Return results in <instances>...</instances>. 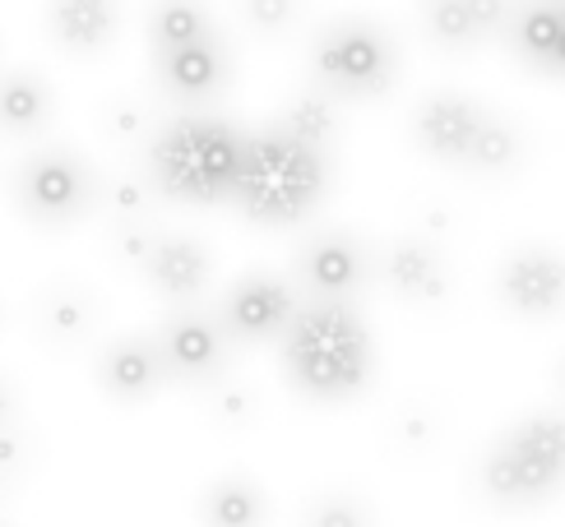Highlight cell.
I'll return each instance as SVG.
<instances>
[{"label":"cell","instance_id":"3","mask_svg":"<svg viewBox=\"0 0 565 527\" xmlns=\"http://www.w3.org/2000/svg\"><path fill=\"white\" fill-rule=\"evenodd\" d=\"M246 135L214 116H181V121L153 130L149 139V176L162 200L172 204H223L232 200L242 176Z\"/></svg>","mask_w":565,"mask_h":527},{"label":"cell","instance_id":"8","mask_svg":"<svg viewBox=\"0 0 565 527\" xmlns=\"http://www.w3.org/2000/svg\"><path fill=\"white\" fill-rule=\"evenodd\" d=\"M297 292L292 282H282L274 273H246L227 287V297L218 305V320L237 343H269L278 333H288L297 320Z\"/></svg>","mask_w":565,"mask_h":527},{"label":"cell","instance_id":"14","mask_svg":"<svg viewBox=\"0 0 565 527\" xmlns=\"http://www.w3.org/2000/svg\"><path fill=\"white\" fill-rule=\"evenodd\" d=\"M121 29V0H46V37L65 56H103Z\"/></svg>","mask_w":565,"mask_h":527},{"label":"cell","instance_id":"17","mask_svg":"<svg viewBox=\"0 0 565 527\" xmlns=\"http://www.w3.org/2000/svg\"><path fill=\"white\" fill-rule=\"evenodd\" d=\"M505 37L514 46V56L533 65L537 75H556V56L565 37V6L561 0H524V6L510 10Z\"/></svg>","mask_w":565,"mask_h":527},{"label":"cell","instance_id":"23","mask_svg":"<svg viewBox=\"0 0 565 527\" xmlns=\"http://www.w3.org/2000/svg\"><path fill=\"white\" fill-rule=\"evenodd\" d=\"M200 514L209 523H223V527H242V523H260L265 518V495L255 491L246 476H223L204 491V505Z\"/></svg>","mask_w":565,"mask_h":527},{"label":"cell","instance_id":"33","mask_svg":"<svg viewBox=\"0 0 565 527\" xmlns=\"http://www.w3.org/2000/svg\"><path fill=\"white\" fill-rule=\"evenodd\" d=\"M10 486H14L10 476H0V509H6V499H10Z\"/></svg>","mask_w":565,"mask_h":527},{"label":"cell","instance_id":"7","mask_svg":"<svg viewBox=\"0 0 565 527\" xmlns=\"http://www.w3.org/2000/svg\"><path fill=\"white\" fill-rule=\"evenodd\" d=\"M158 347H162V362H168V379L177 389H214L218 379L227 375V362H232V333L227 324L204 310H172L168 320L158 329Z\"/></svg>","mask_w":565,"mask_h":527},{"label":"cell","instance_id":"32","mask_svg":"<svg viewBox=\"0 0 565 527\" xmlns=\"http://www.w3.org/2000/svg\"><path fill=\"white\" fill-rule=\"evenodd\" d=\"M311 518H316V523H362L366 514H362L358 505H343V499H339V505H320V509H311Z\"/></svg>","mask_w":565,"mask_h":527},{"label":"cell","instance_id":"4","mask_svg":"<svg viewBox=\"0 0 565 527\" xmlns=\"http://www.w3.org/2000/svg\"><path fill=\"white\" fill-rule=\"evenodd\" d=\"M398 75V46L394 37L371 19H334L324 23L316 46H311V79L316 88L334 93L343 103L381 98L394 88Z\"/></svg>","mask_w":565,"mask_h":527},{"label":"cell","instance_id":"25","mask_svg":"<svg viewBox=\"0 0 565 527\" xmlns=\"http://www.w3.org/2000/svg\"><path fill=\"white\" fill-rule=\"evenodd\" d=\"M520 162V135H514L510 121L487 111V121L473 139V153H468V172H487V176H501Z\"/></svg>","mask_w":565,"mask_h":527},{"label":"cell","instance_id":"19","mask_svg":"<svg viewBox=\"0 0 565 527\" xmlns=\"http://www.w3.org/2000/svg\"><path fill=\"white\" fill-rule=\"evenodd\" d=\"M56 111L52 84L33 69H10L0 75V135H38Z\"/></svg>","mask_w":565,"mask_h":527},{"label":"cell","instance_id":"28","mask_svg":"<svg viewBox=\"0 0 565 527\" xmlns=\"http://www.w3.org/2000/svg\"><path fill=\"white\" fill-rule=\"evenodd\" d=\"M38 459V449H33V435L23 430L19 421L0 430V476H10V482H19V476H29Z\"/></svg>","mask_w":565,"mask_h":527},{"label":"cell","instance_id":"24","mask_svg":"<svg viewBox=\"0 0 565 527\" xmlns=\"http://www.w3.org/2000/svg\"><path fill=\"white\" fill-rule=\"evenodd\" d=\"M153 200H162V195H158V185H153L149 166H145V176H116V181H107L103 195H98V208L111 218V227H126V223H149Z\"/></svg>","mask_w":565,"mask_h":527},{"label":"cell","instance_id":"26","mask_svg":"<svg viewBox=\"0 0 565 527\" xmlns=\"http://www.w3.org/2000/svg\"><path fill=\"white\" fill-rule=\"evenodd\" d=\"M209 417H214L218 426L227 430H242L255 421V394L242 389V385H227V379H218L214 394H209Z\"/></svg>","mask_w":565,"mask_h":527},{"label":"cell","instance_id":"31","mask_svg":"<svg viewBox=\"0 0 565 527\" xmlns=\"http://www.w3.org/2000/svg\"><path fill=\"white\" fill-rule=\"evenodd\" d=\"M19 421V389L10 375H0V430Z\"/></svg>","mask_w":565,"mask_h":527},{"label":"cell","instance_id":"21","mask_svg":"<svg viewBox=\"0 0 565 527\" xmlns=\"http://www.w3.org/2000/svg\"><path fill=\"white\" fill-rule=\"evenodd\" d=\"M204 33H214V19L200 0H153L149 10V46L153 52H172Z\"/></svg>","mask_w":565,"mask_h":527},{"label":"cell","instance_id":"11","mask_svg":"<svg viewBox=\"0 0 565 527\" xmlns=\"http://www.w3.org/2000/svg\"><path fill=\"white\" fill-rule=\"evenodd\" d=\"M482 121H487V111L473 98H463V93H431L413 111V143L445 166H468V153H473Z\"/></svg>","mask_w":565,"mask_h":527},{"label":"cell","instance_id":"15","mask_svg":"<svg viewBox=\"0 0 565 527\" xmlns=\"http://www.w3.org/2000/svg\"><path fill=\"white\" fill-rule=\"evenodd\" d=\"M209 269H214V259H209L204 241H195V236H185V232L158 236L149 259H145L149 287L172 305H191L209 287Z\"/></svg>","mask_w":565,"mask_h":527},{"label":"cell","instance_id":"1","mask_svg":"<svg viewBox=\"0 0 565 527\" xmlns=\"http://www.w3.org/2000/svg\"><path fill=\"white\" fill-rule=\"evenodd\" d=\"M282 366L292 389L316 402H343L366 389L375 352L352 301H311L282 333Z\"/></svg>","mask_w":565,"mask_h":527},{"label":"cell","instance_id":"13","mask_svg":"<svg viewBox=\"0 0 565 527\" xmlns=\"http://www.w3.org/2000/svg\"><path fill=\"white\" fill-rule=\"evenodd\" d=\"M168 379L158 333H130L98 352V389L116 402H149Z\"/></svg>","mask_w":565,"mask_h":527},{"label":"cell","instance_id":"34","mask_svg":"<svg viewBox=\"0 0 565 527\" xmlns=\"http://www.w3.org/2000/svg\"><path fill=\"white\" fill-rule=\"evenodd\" d=\"M561 385H565V366H561Z\"/></svg>","mask_w":565,"mask_h":527},{"label":"cell","instance_id":"27","mask_svg":"<svg viewBox=\"0 0 565 527\" xmlns=\"http://www.w3.org/2000/svg\"><path fill=\"white\" fill-rule=\"evenodd\" d=\"M149 126H153L149 107L135 103V98H116V103H107V111H103V130H107L111 139H121V143L149 135Z\"/></svg>","mask_w":565,"mask_h":527},{"label":"cell","instance_id":"20","mask_svg":"<svg viewBox=\"0 0 565 527\" xmlns=\"http://www.w3.org/2000/svg\"><path fill=\"white\" fill-rule=\"evenodd\" d=\"M422 29H427V37L440 52H455V56L473 52L487 37L468 0H422Z\"/></svg>","mask_w":565,"mask_h":527},{"label":"cell","instance_id":"29","mask_svg":"<svg viewBox=\"0 0 565 527\" xmlns=\"http://www.w3.org/2000/svg\"><path fill=\"white\" fill-rule=\"evenodd\" d=\"M242 14L255 33H282L297 19V0H242Z\"/></svg>","mask_w":565,"mask_h":527},{"label":"cell","instance_id":"2","mask_svg":"<svg viewBox=\"0 0 565 527\" xmlns=\"http://www.w3.org/2000/svg\"><path fill=\"white\" fill-rule=\"evenodd\" d=\"M329 190V149H316L282 126L265 135H246L242 176L232 200L260 227H292L311 218Z\"/></svg>","mask_w":565,"mask_h":527},{"label":"cell","instance_id":"16","mask_svg":"<svg viewBox=\"0 0 565 527\" xmlns=\"http://www.w3.org/2000/svg\"><path fill=\"white\" fill-rule=\"evenodd\" d=\"M33 329L46 347L75 352L93 338V329H98V297H93L84 282L42 287V297L33 301Z\"/></svg>","mask_w":565,"mask_h":527},{"label":"cell","instance_id":"5","mask_svg":"<svg viewBox=\"0 0 565 527\" xmlns=\"http://www.w3.org/2000/svg\"><path fill=\"white\" fill-rule=\"evenodd\" d=\"M565 482V417L537 412L482 459V491L501 505H537Z\"/></svg>","mask_w":565,"mask_h":527},{"label":"cell","instance_id":"9","mask_svg":"<svg viewBox=\"0 0 565 527\" xmlns=\"http://www.w3.org/2000/svg\"><path fill=\"white\" fill-rule=\"evenodd\" d=\"M153 79L172 103H185V107L214 103L232 79L227 42L214 29L185 46H172V52H153Z\"/></svg>","mask_w":565,"mask_h":527},{"label":"cell","instance_id":"22","mask_svg":"<svg viewBox=\"0 0 565 527\" xmlns=\"http://www.w3.org/2000/svg\"><path fill=\"white\" fill-rule=\"evenodd\" d=\"M274 126H282L288 135L306 139V143H316V149H329L339 135V111H334V93H301V98H292L288 107H282V116Z\"/></svg>","mask_w":565,"mask_h":527},{"label":"cell","instance_id":"30","mask_svg":"<svg viewBox=\"0 0 565 527\" xmlns=\"http://www.w3.org/2000/svg\"><path fill=\"white\" fill-rule=\"evenodd\" d=\"M111 241H116V255L145 269V259H149V250H153L158 236H153V227H149V223H126V227H116Z\"/></svg>","mask_w":565,"mask_h":527},{"label":"cell","instance_id":"6","mask_svg":"<svg viewBox=\"0 0 565 527\" xmlns=\"http://www.w3.org/2000/svg\"><path fill=\"white\" fill-rule=\"evenodd\" d=\"M14 208L42 232H61L70 223H79L84 213L98 208L103 181L93 176V166L75 149H42L33 158H23L10 176Z\"/></svg>","mask_w":565,"mask_h":527},{"label":"cell","instance_id":"10","mask_svg":"<svg viewBox=\"0 0 565 527\" xmlns=\"http://www.w3.org/2000/svg\"><path fill=\"white\" fill-rule=\"evenodd\" d=\"M297 282L316 301H352L371 282V259L358 236L320 232L297 250Z\"/></svg>","mask_w":565,"mask_h":527},{"label":"cell","instance_id":"18","mask_svg":"<svg viewBox=\"0 0 565 527\" xmlns=\"http://www.w3.org/2000/svg\"><path fill=\"white\" fill-rule=\"evenodd\" d=\"M381 278L394 297L404 301H422L431 305L450 292V278H445V264L436 255V246L417 241V236H404V241H394L381 259Z\"/></svg>","mask_w":565,"mask_h":527},{"label":"cell","instance_id":"12","mask_svg":"<svg viewBox=\"0 0 565 527\" xmlns=\"http://www.w3.org/2000/svg\"><path fill=\"white\" fill-rule=\"evenodd\" d=\"M497 292L520 320H552L565 305V259L543 246L514 250L501 264Z\"/></svg>","mask_w":565,"mask_h":527}]
</instances>
